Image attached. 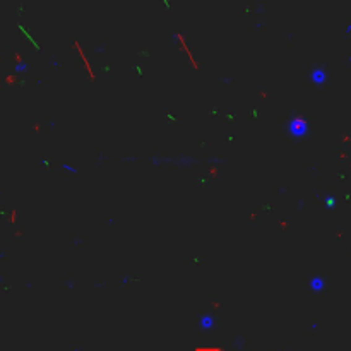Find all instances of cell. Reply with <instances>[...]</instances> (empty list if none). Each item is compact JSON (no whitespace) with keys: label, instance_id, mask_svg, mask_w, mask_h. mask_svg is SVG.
Masks as SVG:
<instances>
[{"label":"cell","instance_id":"cell-1","mask_svg":"<svg viewBox=\"0 0 351 351\" xmlns=\"http://www.w3.org/2000/svg\"><path fill=\"white\" fill-rule=\"evenodd\" d=\"M289 130H291L295 135H302V134L307 130V122L303 118H300V117H296V118H293L291 122H289Z\"/></svg>","mask_w":351,"mask_h":351},{"label":"cell","instance_id":"cell-2","mask_svg":"<svg viewBox=\"0 0 351 351\" xmlns=\"http://www.w3.org/2000/svg\"><path fill=\"white\" fill-rule=\"evenodd\" d=\"M312 81L315 82V84H324L325 82V79H327V72H325L324 69H320V67H317V69H314L312 70Z\"/></svg>","mask_w":351,"mask_h":351},{"label":"cell","instance_id":"cell-3","mask_svg":"<svg viewBox=\"0 0 351 351\" xmlns=\"http://www.w3.org/2000/svg\"><path fill=\"white\" fill-rule=\"evenodd\" d=\"M324 286H325V283L320 276H314L310 279V288L314 289V291H320V289H324Z\"/></svg>","mask_w":351,"mask_h":351},{"label":"cell","instance_id":"cell-4","mask_svg":"<svg viewBox=\"0 0 351 351\" xmlns=\"http://www.w3.org/2000/svg\"><path fill=\"white\" fill-rule=\"evenodd\" d=\"M212 324H214V319L212 317H209V315H202V317H200V325H202L204 329L212 327Z\"/></svg>","mask_w":351,"mask_h":351},{"label":"cell","instance_id":"cell-5","mask_svg":"<svg viewBox=\"0 0 351 351\" xmlns=\"http://www.w3.org/2000/svg\"><path fill=\"white\" fill-rule=\"evenodd\" d=\"M63 170H67V171H72V173H75L77 171V168H74V166H70V165H63Z\"/></svg>","mask_w":351,"mask_h":351}]
</instances>
